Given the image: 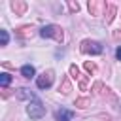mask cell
<instances>
[{"label": "cell", "instance_id": "6da1fadb", "mask_svg": "<svg viewBox=\"0 0 121 121\" xmlns=\"http://www.w3.org/2000/svg\"><path fill=\"white\" fill-rule=\"evenodd\" d=\"M40 36L42 38H55L57 42H62V28L57 25H45L40 30Z\"/></svg>", "mask_w": 121, "mask_h": 121}, {"label": "cell", "instance_id": "7a4b0ae2", "mask_svg": "<svg viewBox=\"0 0 121 121\" xmlns=\"http://www.w3.org/2000/svg\"><path fill=\"white\" fill-rule=\"evenodd\" d=\"M26 113H28L30 119H40V117L45 115V108H43V104L36 98V100L28 102V106H26Z\"/></svg>", "mask_w": 121, "mask_h": 121}, {"label": "cell", "instance_id": "3957f363", "mask_svg": "<svg viewBox=\"0 0 121 121\" xmlns=\"http://www.w3.org/2000/svg\"><path fill=\"white\" fill-rule=\"evenodd\" d=\"M81 51L83 53H91V55H100L102 53V45H100V42H95V40H83L81 42Z\"/></svg>", "mask_w": 121, "mask_h": 121}, {"label": "cell", "instance_id": "277c9868", "mask_svg": "<svg viewBox=\"0 0 121 121\" xmlns=\"http://www.w3.org/2000/svg\"><path fill=\"white\" fill-rule=\"evenodd\" d=\"M36 85H38L40 89H49V87L53 85V72H51V70L42 72V74L38 76V79H36Z\"/></svg>", "mask_w": 121, "mask_h": 121}, {"label": "cell", "instance_id": "5b68a950", "mask_svg": "<svg viewBox=\"0 0 121 121\" xmlns=\"http://www.w3.org/2000/svg\"><path fill=\"white\" fill-rule=\"evenodd\" d=\"M87 8H89L91 15H100V11H102L104 8H108V6H106V2H96V0H91V2L87 4Z\"/></svg>", "mask_w": 121, "mask_h": 121}, {"label": "cell", "instance_id": "8992f818", "mask_svg": "<svg viewBox=\"0 0 121 121\" xmlns=\"http://www.w3.org/2000/svg\"><path fill=\"white\" fill-rule=\"evenodd\" d=\"M72 117H74V112H72V110L60 108V110L57 112V119H59V121H72Z\"/></svg>", "mask_w": 121, "mask_h": 121}, {"label": "cell", "instance_id": "52a82bcc", "mask_svg": "<svg viewBox=\"0 0 121 121\" xmlns=\"http://www.w3.org/2000/svg\"><path fill=\"white\" fill-rule=\"evenodd\" d=\"M21 74H23L25 78H32V76L36 74V70H34V66H32V64H25V66L21 68Z\"/></svg>", "mask_w": 121, "mask_h": 121}, {"label": "cell", "instance_id": "ba28073f", "mask_svg": "<svg viewBox=\"0 0 121 121\" xmlns=\"http://www.w3.org/2000/svg\"><path fill=\"white\" fill-rule=\"evenodd\" d=\"M62 95H68L70 91H72V85H70V81H68V78H64L62 79V85H60V89H59Z\"/></svg>", "mask_w": 121, "mask_h": 121}, {"label": "cell", "instance_id": "9c48e42d", "mask_svg": "<svg viewBox=\"0 0 121 121\" xmlns=\"http://www.w3.org/2000/svg\"><path fill=\"white\" fill-rule=\"evenodd\" d=\"M11 8L15 9V13H23L26 9V4L25 2H11Z\"/></svg>", "mask_w": 121, "mask_h": 121}, {"label": "cell", "instance_id": "30bf717a", "mask_svg": "<svg viewBox=\"0 0 121 121\" xmlns=\"http://www.w3.org/2000/svg\"><path fill=\"white\" fill-rule=\"evenodd\" d=\"M9 83H11V76H9L8 72L0 74V85H2V87H8Z\"/></svg>", "mask_w": 121, "mask_h": 121}, {"label": "cell", "instance_id": "8fae6325", "mask_svg": "<svg viewBox=\"0 0 121 121\" xmlns=\"http://www.w3.org/2000/svg\"><path fill=\"white\" fill-rule=\"evenodd\" d=\"M115 11H117V9H115V6H112V4H110V6H108V17H106V23H108V25L113 21V17H115Z\"/></svg>", "mask_w": 121, "mask_h": 121}, {"label": "cell", "instance_id": "7c38bea8", "mask_svg": "<svg viewBox=\"0 0 121 121\" xmlns=\"http://www.w3.org/2000/svg\"><path fill=\"white\" fill-rule=\"evenodd\" d=\"M89 104H91L89 98H78V100H76V106H78V108H87Z\"/></svg>", "mask_w": 121, "mask_h": 121}, {"label": "cell", "instance_id": "4fadbf2b", "mask_svg": "<svg viewBox=\"0 0 121 121\" xmlns=\"http://www.w3.org/2000/svg\"><path fill=\"white\" fill-rule=\"evenodd\" d=\"M70 76H72V78H76V79H79V78H81V76H79V68H78L76 64H72V66H70Z\"/></svg>", "mask_w": 121, "mask_h": 121}, {"label": "cell", "instance_id": "5bb4252c", "mask_svg": "<svg viewBox=\"0 0 121 121\" xmlns=\"http://www.w3.org/2000/svg\"><path fill=\"white\" fill-rule=\"evenodd\" d=\"M85 70L93 74V72H96V64H95V62H89V60H87V62H85Z\"/></svg>", "mask_w": 121, "mask_h": 121}, {"label": "cell", "instance_id": "9a60e30c", "mask_svg": "<svg viewBox=\"0 0 121 121\" xmlns=\"http://www.w3.org/2000/svg\"><path fill=\"white\" fill-rule=\"evenodd\" d=\"M0 38H2V45H8V30H0Z\"/></svg>", "mask_w": 121, "mask_h": 121}, {"label": "cell", "instance_id": "2e32d148", "mask_svg": "<svg viewBox=\"0 0 121 121\" xmlns=\"http://www.w3.org/2000/svg\"><path fill=\"white\" fill-rule=\"evenodd\" d=\"M28 30H30V26H21V28L17 30V34H19V36H28Z\"/></svg>", "mask_w": 121, "mask_h": 121}, {"label": "cell", "instance_id": "e0dca14e", "mask_svg": "<svg viewBox=\"0 0 121 121\" xmlns=\"http://www.w3.org/2000/svg\"><path fill=\"white\" fill-rule=\"evenodd\" d=\"M68 6H70V9H76V11L79 9V4H78V2H76V4H74V2H70Z\"/></svg>", "mask_w": 121, "mask_h": 121}, {"label": "cell", "instance_id": "ac0fdd59", "mask_svg": "<svg viewBox=\"0 0 121 121\" xmlns=\"http://www.w3.org/2000/svg\"><path fill=\"white\" fill-rule=\"evenodd\" d=\"M115 57H117V60H121V45L115 49Z\"/></svg>", "mask_w": 121, "mask_h": 121}]
</instances>
